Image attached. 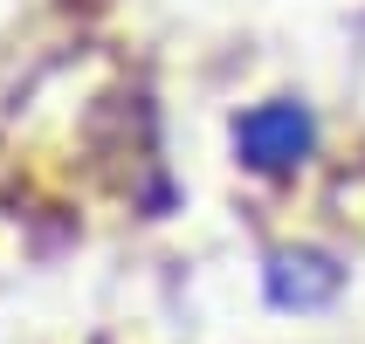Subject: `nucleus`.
<instances>
[{
    "label": "nucleus",
    "mask_w": 365,
    "mask_h": 344,
    "mask_svg": "<svg viewBox=\"0 0 365 344\" xmlns=\"http://www.w3.org/2000/svg\"><path fill=\"white\" fill-rule=\"evenodd\" d=\"M310 145H317V124H310L304 103H255L235 124V152L255 172H289L297 159H310Z\"/></svg>",
    "instance_id": "1"
},
{
    "label": "nucleus",
    "mask_w": 365,
    "mask_h": 344,
    "mask_svg": "<svg viewBox=\"0 0 365 344\" xmlns=\"http://www.w3.org/2000/svg\"><path fill=\"white\" fill-rule=\"evenodd\" d=\"M331 289H338V269L324 262V255H283V262L269 269V296L276 303H297V310H310V303H324Z\"/></svg>",
    "instance_id": "2"
}]
</instances>
